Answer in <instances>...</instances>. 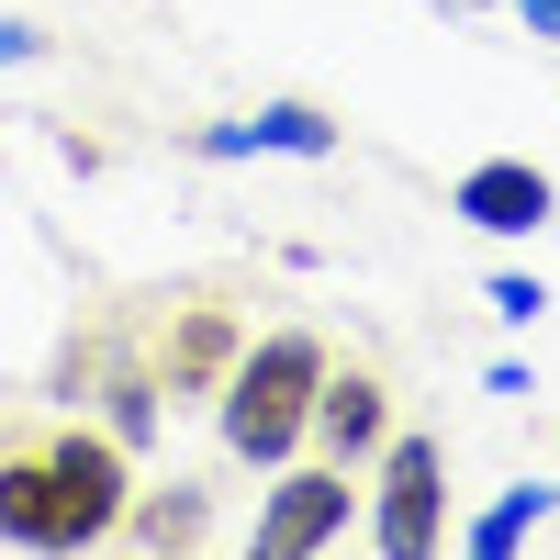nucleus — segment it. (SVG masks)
<instances>
[{
  "label": "nucleus",
  "mask_w": 560,
  "mask_h": 560,
  "mask_svg": "<svg viewBox=\"0 0 560 560\" xmlns=\"http://www.w3.org/2000/svg\"><path fill=\"white\" fill-rule=\"evenodd\" d=\"M448 538V448L438 438H382V482H370V549L427 560Z\"/></svg>",
  "instance_id": "7ed1b4c3"
},
{
  "label": "nucleus",
  "mask_w": 560,
  "mask_h": 560,
  "mask_svg": "<svg viewBox=\"0 0 560 560\" xmlns=\"http://www.w3.org/2000/svg\"><path fill=\"white\" fill-rule=\"evenodd\" d=\"M314 393H325V337L280 325V337L236 348V370L213 382V427H224V459L247 471H280L303 438H314Z\"/></svg>",
  "instance_id": "f03ea898"
},
{
  "label": "nucleus",
  "mask_w": 560,
  "mask_h": 560,
  "mask_svg": "<svg viewBox=\"0 0 560 560\" xmlns=\"http://www.w3.org/2000/svg\"><path fill=\"white\" fill-rule=\"evenodd\" d=\"M527 34H549V45H560V0H527Z\"/></svg>",
  "instance_id": "ddd939ff"
},
{
  "label": "nucleus",
  "mask_w": 560,
  "mask_h": 560,
  "mask_svg": "<svg viewBox=\"0 0 560 560\" xmlns=\"http://www.w3.org/2000/svg\"><path fill=\"white\" fill-rule=\"evenodd\" d=\"M482 303H493L504 325H538V303H549V292H538V280H527V269H504V280H493V292H482Z\"/></svg>",
  "instance_id": "9b49d317"
},
{
  "label": "nucleus",
  "mask_w": 560,
  "mask_h": 560,
  "mask_svg": "<svg viewBox=\"0 0 560 560\" xmlns=\"http://www.w3.org/2000/svg\"><path fill=\"white\" fill-rule=\"evenodd\" d=\"M224 370H236V325H224V303H191V314L158 337V393H168V404H179V393H213Z\"/></svg>",
  "instance_id": "6e6552de"
},
{
  "label": "nucleus",
  "mask_w": 560,
  "mask_h": 560,
  "mask_svg": "<svg viewBox=\"0 0 560 560\" xmlns=\"http://www.w3.org/2000/svg\"><path fill=\"white\" fill-rule=\"evenodd\" d=\"M549 202H560L549 168H527V158H482V168H459V191H448V213L482 224V236H538Z\"/></svg>",
  "instance_id": "39448f33"
},
{
  "label": "nucleus",
  "mask_w": 560,
  "mask_h": 560,
  "mask_svg": "<svg viewBox=\"0 0 560 560\" xmlns=\"http://www.w3.org/2000/svg\"><path fill=\"white\" fill-rule=\"evenodd\" d=\"M124 438H90V427H57L0 459V538L12 549H102L124 527Z\"/></svg>",
  "instance_id": "f257e3e1"
},
{
  "label": "nucleus",
  "mask_w": 560,
  "mask_h": 560,
  "mask_svg": "<svg viewBox=\"0 0 560 560\" xmlns=\"http://www.w3.org/2000/svg\"><path fill=\"white\" fill-rule=\"evenodd\" d=\"M538 516H549V482H516V493H504V504H493V516L471 527V560H504V549H516V538H527Z\"/></svg>",
  "instance_id": "1a4fd4ad"
},
{
  "label": "nucleus",
  "mask_w": 560,
  "mask_h": 560,
  "mask_svg": "<svg viewBox=\"0 0 560 560\" xmlns=\"http://www.w3.org/2000/svg\"><path fill=\"white\" fill-rule=\"evenodd\" d=\"M348 504H359V482L337 471V459L269 482V504H258V560H314V549H337V538H348Z\"/></svg>",
  "instance_id": "20e7f679"
},
{
  "label": "nucleus",
  "mask_w": 560,
  "mask_h": 560,
  "mask_svg": "<svg viewBox=\"0 0 560 560\" xmlns=\"http://www.w3.org/2000/svg\"><path fill=\"white\" fill-rule=\"evenodd\" d=\"M202 158H337V124L314 102H258L247 124H202Z\"/></svg>",
  "instance_id": "0eeeda50"
},
{
  "label": "nucleus",
  "mask_w": 560,
  "mask_h": 560,
  "mask_svg": "<svg viewBox=\"0 0 560 560\" xmlns=\"http://www.w3.org/2000/svg\"><path fill=\"white\" fill-rule=\"evenodd\" d=\"M124 527H135V538H158V549H168V538H202L213 516H202V493H147V504H124Z\"/></svg>",
  "instance_id": "9d476101"
},
{
  "label": "nucleus",
  "mask_w": 560,
  "mask_h": 560,
  "mask_svg": "<svg viewBox=\"0 0 560 560\" xmlns=\"http://www.w3.org/2000/svg\"><path fill=\"white\" fill-rule=\"evenodd\" d=\"M23 57H45V34H23V23H0V68H23Z\"/></svg>",
  "instance_id": "f8f14e48"
},
{
  "label": "nucleus",
  "mask_w": 560,
  "mask_h": 560,
  "mask_svg": "<svg viewBox=\"0 0 560 560\" xmlns=\"http://www.w3.org/2000/svg\"><path fill=\"white\" fill-rule=\"evenodd\" d=\"M314 438H325V459H337V471H359V459L393 438V382H382V370H337V359H325Z\"/></svg>",
  "instance_id": "423d86ee"
}]
</instances>
